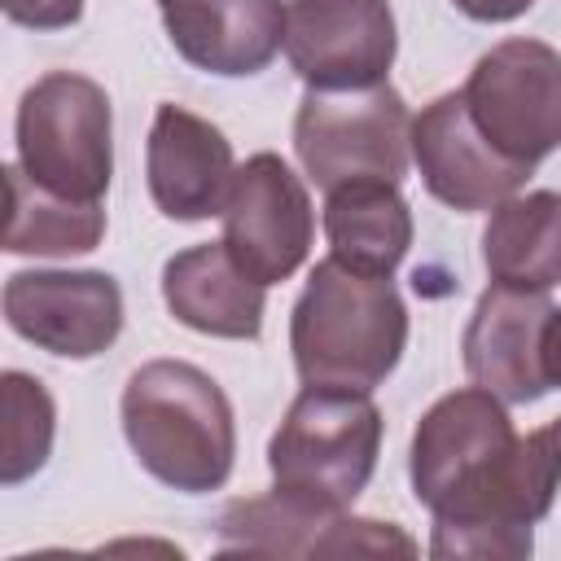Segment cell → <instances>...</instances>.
Here are the masks:
<instances>
[{
    "instance_id": "cell-18",
    "label": "cell",
    "mask_w": 561,
    "mask_h": 561,
    "mask_svg": "<svg viewBox=\"0 0 561 561\" xmlns=\"http://www.w3.org/2000/svg\"><path fill=\"white\" fill-rule=\"evenodd\" d=\"M329 254L346 267L390 276L412 245V210L390 180H355L324 193Z\"/></svg>"
},
{
    "instance_id": "cell-13",
    "label": "cell",
    "mask_w": 561,
    "mask_h": 561,
    "mask_svg": "<svg viewBox=\"0 0 561 561\" xmlns=\"http://www.w3.org/2000/svg\"><path fill=\"white\" fill-rule=\"evenodd\" d=\"M232 175H237L232 145L210 118L171 101L158 105L145 140V180H149L153 206L167 219L197 224V219L224 215Z\"/></svg>"
},
{
    "instance_id": "cell-3",
    "label": "cell",
    "mask_w": 561,
    "mask_h": 561,
    "mask_svg": "<svg viewBox=\"0 0 561 561\" xmlns=\"http://www.w3.org/2000/svg\"><path fill=\"white\" fill-rule=\"evenodd\" d=\"M123 434L145 473L180 495L219 491L237 460L224 386L188 359H149L123 386Z\"/></svg>"
},
{
    "instance_id": "cell-15",
    "label": "cell",
    "mask_w": 561,
    "mask_h": 561,
    "mask_svg": "<svg viewBox=\"0 0 561 561\" xmlns=\"http://www.w3.org/2000/svg\"><path fill=\"white\" fill-rule=\"evenodd\" d=\"M171 48L219 79H245L285 48L280 0H158Z\"/></svg>"
},
{
    "instance_id": "cell-16",
    "label": "cell",
    "mask_w": 561,
    "mask_h": 561,
    "mask_svg": "<svg viewBox=\"0 0 561 561\" xmlns=\"http://www.w3.org/2000/svg\"><path fill=\"white\" fill-rule=\"evenodd\" d=\"M162 298L180 324H188L206 337L254 342L263 329L267 285L245 276L232 263L224 241H202V245H188L167 259Z\"/></svg>"
},
{
    "instance_id": "cell-1",
    "label": "cell",
    "mask_w": 561,
    "mask_h": 561,
    "mask_svg": "<svg viewBox=\"0 0 561 561\" xmlns=\"http://www.w3.org/2000/svg\"><path fill=\"white\" fill-rule=\"evenodd\" d=\"M408 478L434 513L430 557H530V526L561 486V416L517 434L508 403L486 386H460L430 403L412 430Z\"/></svg>"
},
{
    "instance_id": "cell-5",
    "label": "cell",
    "mask_w": 561,
    "mask_h": 561,
    "mask_svg": "<svg viewBox=\"0 0 561 561\" xmlns=\"http://www.w3.org/2000/svg\"><path fill=\"white\" fill-rule=\"evenodd\" d=\"M18 167L48 193L101 202L114 175V118L96 79L53 70L18 101Z\"/></svg>"
},
{
    "instance_id": "cell-19",
    "label": "cell",
    "mask_w": 561,
    "mask_h": 561,
    "mask_svg": "<svg viewBox=\"0 0 561 561\" xmlns=\"http://www.w3.org/2000/svg\"><path fill=\"white\" fill-rule=\"evenodd\" d=\"M4 184H9V228H4L9 254L66 259V254H88L101 245L105 237L101 202H75V197L48 193L18 162L4 171Z\"/></svg>"
},
{
    "instance_id": "cell-2",
    "label": "cell",
    "mask_w": 561,
    "mask_h": 561,
    "mask_svg": "<svg viewBox=\"0 0 561 561\" xmlns=\"http://www.w3.org/2000/svg\"><path fill=\"white\" fill-rule=\"evenodd\" d=\"M408 346V307L390 276L320 259L289 316V351L302 386L377 390Z\"/></svg>"
},
{
    "instance_id": "cell-4",
    "label": "cell",
    "mask_w": 561,
    "mask_h": 561,
    "mask_svg": "<svg viewBox=\"0 0 561 561\" xmlns=\"http://www.w3.org/2000/svg\"><path fill=\"white\" fill-rule=\"evenodd\" d=\"M381 430L368 390L302 386L267 443L272 491L307 508L346 513L377 469Z\"/></svg>"
},
{
    "instance_id": "cell-22",
    "label": "cell",
    "mask_w": 561,
    "mask_h": 561,
    "mask_svg": "<svg viewBox=\"0 0 561 561\" xmlns=\"http://www.w3.org/2000/svg\"><path fill=\"white\" fill-rule=\"evenodd\" d=\"M465 18H473V22H513V18H522L535 0H451Z\"/></svg>"
},
{
    "instance_id": "cell-14",
    "label": "cell",
    "mask_w": 561,
    "mask_h": 561,
    "mask_svg": "<svg viewBox=\"0 0 561 561\" xmlns=\"http://www.w3.org/2000/svg\"><path fill=\"white\" fill-rule=\"evenodd\" d=\"M552 316L548 294L491 285L460 337L465 373L504 403H535L552 386L543 377V324Z\"/></svg>"
},
{
    "instance_id": "cell-23",
    "label": "cell",
    "mask_w": 561,
    "mask_h": 561,
    "mask_svg": "<svg viewBox=\"0 0 561 561\" xmlns=\"http://www.w3.org/2000/svg\"><path fill=\"white\" fill-rule=\"evenodd\" d=\"M543 377L552 390H561V307H552L543 324Z\"/></svg>"
},
{
    "instance_id": "cell-12",
    "label": "cell",
    "mask_w": 561,
    "mask_h": 561,
    "mask_svg": "<svg viewBox=\"0 0 561 561\" xmlns=\"http://www.w3.org/2000/svg\"><path fill=\"white\" fill-rule=\"evenodd\" d=\"M412 162L430 197L465 215L495 210L504 197H513L530 180V167L508 162L500 149L486 145L460 92L434 96L412 118Z\"/></svg>"
},
{
    "instance_id": "cell-6",
    "label": "cell",
    "mask_w": 561,
    "mask_h": 561,
    "mask_svg": "<svg viewBox=\"0 0 561 561\" xmlns=\"http://www.w3.org/2000/svg\"><path fill=\"white\" fill-rule=\"evenodd\" d=\"M294 153L316 188H337L355 180L399 184L412 162V114L390 88L316 92L307 88L294 114Z\"/></svg>"
},
{
    "instance_id": "cell-10",
    "label": "cell",
    "mask_w": 561,
    "mask_h": 561,
    "mask_svg": "<svg viewBox=\"0 0 561 561\" xmlns=\"http://www.w3.org/2000/svg\"><path fill=\"white\" fill-rule=\"evenodd\" d=\"M4 320L48 355L92 359L123 333V289L110 272H13L4 280Z\"/></svg>"
},
{
    "instance_id": "cell-17",
    "label": "cell",
    "mask_w": 561,
    "mask_h": 561,
    "mask_svg": "<svg viewBox=\"0 0 561 561\" xmlns=\"http://www.w3.org/2000/svg\"><path fill=\"white\" fill-rule=\"evenodd\" d=\"M482 263L491 285L535 294L561 285V193L535 188L504 197L482 228Z\"/></svg>"
},
{
    "instance_id": "cell-11",
    "label": "cell",
    "mask_w": 561,
    "mask_h": 561,
    "mask_svg": "<svg viewBox=\"0 0 561 561\" xmlns=\"http://www.w3.org/2000/svg\"><path fill=\"white\" fill-rule=\"evenodd\" d=\"M224 552H259V557H346V552H399L416 557V539H408L390 522L307 508L280 491L232 500L219 517Z\"/></svg>"
},
{
    "instance_id": "cell-9",
    "label": "cell",
    "mask_w": 561,
    "mask_h": 561,
    "mask_svg": "<svg viewBox=\"0 0 561 561\" xmlns=\"http://www.w3.org/2000/svg\"><path fill=\"white\" fill-rule=\"evenodd\" d=\"M390 0H289L285 57L316 92H355L386 83L394 66Z\"/></svg>"
},
{
    "instance_id": "cell-7",
    "label": "cell",
    "mask_w": 561,
    "mask_h": 561,
    "mask_svg": "<svg viewBox=\"0 0 561 561\" xmlns=\"http://www.w3.org/2000/svg\"><path fill=\"white\" fill-rule=\"evenodd\" d=\"M473 127L508 162L539 167L561 149V53L543 39H504L478 57L465 88Z\"/></svg>"
},
{
    "instance_id": "cell-21",
    "label": "cell",
    "mask_w": 561,
    "mask_h": 561,
    "mask_svg": "<svg viewBox=\"0 0 561 561\" xmlns=\"http://www.w3.org/2000/svg\"><path fill=\"white\" fill-rule=\"evenodd\" d=\"M83 13V0H4V18L31 31H66Z\"/></svg>"
},
{
    "instance_id": "cell-20",
    "label": "cell",
    "mask_w": 561,
    "mask_h": 561,
    "mask_svg": "<svg viewBox=\"0 0 561 561\" xmlns=\"http://www.w3.org/2000/svg\"><path fill=\"white\" fill-rule=\"evenodd\" d=\"M0 482L18 486L31 473H39L48 465L53 451V434H57V403L44 390L39 377L9 368L0 377Z\"/></svg>"
},
{
    "instance_id": "cell-8",
    "label": "cell",
    "mask_w": 561,
    "mask_h": 561,
    "mask_svg": "<svg viewBox=\"0 0 561 561\" xmlns=\"http://www.w3.org/2000/svg\"><path fill=\"white\" fill-rule=\"evenodd\" d=\"M219 219H224L219 241L228 245L232 263L259 285L289 280L311 254V237H316L311 193L276 153H254L237 167Z\"/></svg>"
}]
</instances>
